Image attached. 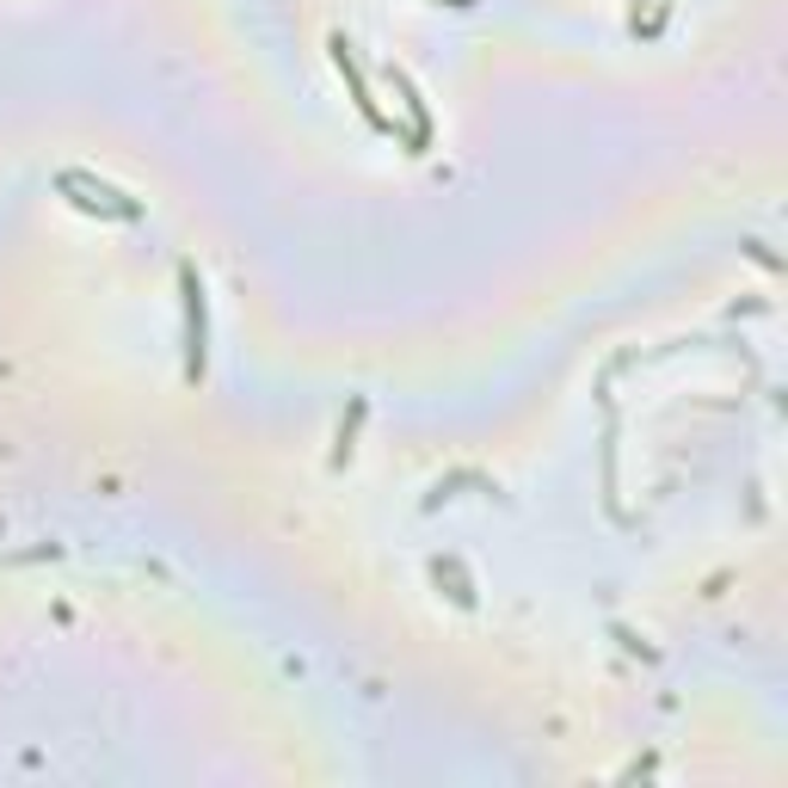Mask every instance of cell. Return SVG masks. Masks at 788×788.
I'll return each mask as SVG.
<instances>
[{
	"label": "cell",
	"mask_w": 788,
	"mask_h": 788,
	"mask_svg": "<svg viewBox=\"0 0 788 788\" xmlns=\"http://www.w3.org/2000/svg\"><path fill=\"white\" fill-rule=\"evenodd\" d=\"M179 278H186V376H203V284L191 265Z\"/></svg>",
	"instance_id": "cell-1"
},
{
	"label": "cell",
	"mask_w": 788,
	"mask_h": 788,
	"mask_svg": "<svg viewBox=\"0 0 788 788\" xmlns=\"http://www.w3.org/2000/svg\"><path fill=\"white\" fill-rule=\"evenodd\" d=\"M333 63L345 68V75H352V93H357V111H364V118H370L376 130H388V118L382 111H376V99H370V87H364V75H357V56H352V44H345V37H333Z\"/></svg>",
	"instance_id": "cell-2"
}]
</instances>
